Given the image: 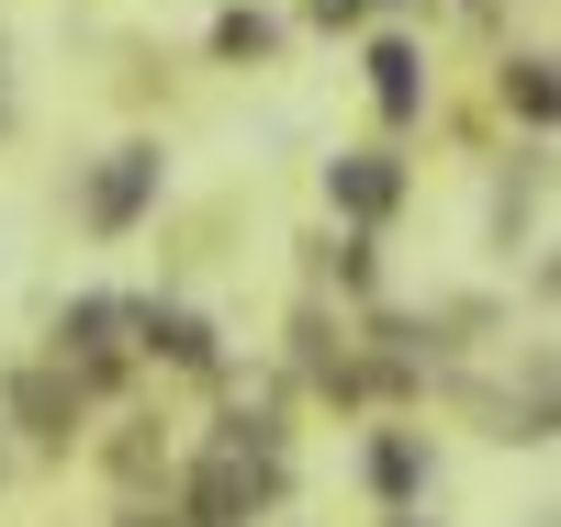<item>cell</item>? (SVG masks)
I'll list each match as a JSON object with an SVG mask.
<instances>
[{
	"mask_svg": "<svg viewBox=\"0 0 561 527\" xmlns=\"http://www.w3.org/2000/svg\"><path fill=\"white\" fill-rule=\"evenodd\" d=\"M214 45H225V57H259L270 23H259V12H225V23H214Z\"/></svg>",
	"mask_w": 561,
	"mask_h": 527,
	"instance_id": "obj_2",
	"label": "cell"
},
{
	"mask_svg": "<svg viewBox=\"0 0 561 527\" xmlns=\"http://www.w3.org/2000/svg\"><path fill=\"white\" fill-rule=\"evenodd\" d=\"M370 68H382V102H393V113H415V45H382Z\"/></svg>",
	"mask_w": 561,
	"mask_h": 527,
	"instance_id": "obj_1",
	"label": "cell"
}]
</instances>
